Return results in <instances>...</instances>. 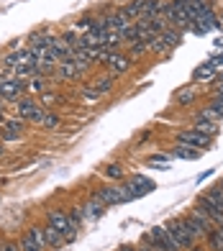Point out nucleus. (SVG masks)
I'll use <instances>...</instances> for the list:
<instances>
[{"label": "nucleus", "mask_w": 223, "mask_h": 251, "mask_svg": "<svg viewBox=\"0 0 223 251\" xmlns=\"http://www.w3.org/2000/svg\"><path fill=\"white\" fill-rule=\"evenodd\" d=\"M185 221H187V226H190V231L195 233V238H198V236H208L210 231H213V223H210V218H208L205 213H200L198 208H195V213L187 215Z\"/></svg>", "instance_id": "423d86ee"}, {"label": "nucleus", "mask_w": 223, "mask_h": 251, "mask_svg": "<svg viewBox=\"0 0 223 251\" xmlns=\"http://www.w3.org/2000/svg\"><path fill=\"white\" fill-rule=\"evenodd\" d=\"M149 241L154 244V246H159V249H164V251H182L180 249V244L172 238V233L167 231V226H157V228H151L149 231Z\"/></svg>", "instance_id": "20e7f679"}, {"label": "nucleus", "mask_w": 223, "mask_h": 251, "mask_svg": "<svg viewBox=\"0 0 223 251\" xmlns=\"http://www.w3.org/2000/svg\"><path fill=\"white\" fill-rule=\"evenodd\" d=\"M0 251H3V246H0Z\"/></svg>", "instance_id": "58836bf2"}, {"label": "nucleus", "mask_w": 223, "mask_h": 251, "mask_svg": "<svg viewBox=\"0 0 223 251\" xmlns=\"http://www.w3.org/2000/svg\"><path fill=\"white\" fill-rule=\"evenodd\" d=\"M108 67H110V72L113 75H124L131 70V56L126 54H110L108 56Z\"/></svg>", "instance_id": "9b49d317"}, {"label": "nucleus", "mask_w": 223, "mask_h": 251, "mask_svg": "<svg viewBox=\"0 0 223 251\" xmlns=\"http://www.w3.org/2000/svg\"><path fill=\"white\" fill-rule=\"evenodd\" d=\"M198 210H200V213H205L213 226H223V208H221V205H216L208 195H203V198L198 200Z\"/></svg>", "instance_id": "6e6552de"}, {"label": "nucleus", "mask_w": 223, "mask_h": 251, "mask_svg": "<svg viewBox=\"0 0 223 251\" xmlns=\"http://www.w3.org/2000/svg\"><path fill=\"white\" fill-rule=\"evenodd\" d=\"M124 187H126V192H128V198L133 200V198H139V195H147V192H151V190H154V182L147 179V177H141V175H133V177L128 179V185H124Z\"/></svg>", "instance_id": "1a4fd4ad"}, {"label": "nucleus", "mask_w": 223, "mask_h": 251, "mask_svg": "<svg viewBox=\"0 0 223 251\" xmlns=\"http://www.w3.org/2000/svg\"><path fill=\"white\" fill-rule=\"evenodd\" d=\"M3 126H5L3 139H5V141H16L18 136H21V131H24V118H10V121H5Z\"/></svg>", "instance_id": "dca6fc26"}, {"label": "nucleus", "mask_w": 223, "mask_h": 251, "mask_svg": "<svg viewBox=\"0 0 223 251\" xmlns=\"http://www.w3.org/2000/svg\"><path fill=\"white\" fill-rule=\"evenodd\" d=\"M172 156L174 159H198L200 156V149H187V146L182 144V146H177V149L172 151Z\"/></svg>", "instance_id": "a878e982"}, {"label": "nucleus", "mask_w": 223, "mask_h": 251, "mask_svg": "<svg viewBox=\"0 0 223 251\" xmlns=\"http://www.w3.org/2000/svg\"><path fill=\"white\" fill-rule=\"evenodd\" d=\"M190 251H200V249H190Z\"/></svg>", "instance_id": "4c0bfd02"}, {"label": "nucleus", "mask_w": 223, "mask_h": 251, "mask_svg": "<svg viewBox=\"0 0 223 251\" xmlns=\"http://www.w3.org/2000/svg\"><path fill=\"white\" fill-rule=\"evenodd\" d=\"M44 238H47V246H59V244L64 241L62 233H59V231H54V228H51L49 223L44 226Z\"/></svg>", "instance_id": "5701e85b"}, {"label": "nucleus", "mask_w": 223, "mask_h": 251, "mask_svg": "<svg viewBox=\"0 0 223 251\" xmlns=\"http://www.w3.org/2000/svg\"><path fill=\"white\" fill-rule=\"evenodd\" d=\"M159 36L164 39V44L170 49H174V47H180V44H182V36H180V31H177V28H167V31L159 33Z\"/></svg>", "instance_id": "412c9836"}, {"label": "nucleus", "mask_w": 223, "mask_h": 251, "mask_svg": "<svg viewBox=\"0 0 223 251\" xmlns=\"http://www.w3.org/2000/svg\"><path fill=\"white\" fill-rule=\"evenodd\" d=\"M128 26H131V24H128V16L124 13V10H121V13H113V16H108V18H105V28H108V31H121V33H124Z\"/></svg>", "instance_id": "2eb2a0df"}, {"label": "nucleus", "mask_w": 223, "mask_h": 251, "mask_svg": "<svg viewBox=\"0 0 223 251\" xmlns=\"http://www.w3.org/2000/svg\"><path fill=\"white\" fill-rule=\"evenodd\" d=\"M98 198L103 200V205H118V202H128L131 200L124 185H121V187H103L98 192Z\"/></svg>", "instance_id": "9d476101"}, {"label": "nucleus", "mask_w": 223, "mask_h": 251, "mask_svg": "<svg viewBox=\"0 0 223 251\" xmlns=\"http://www.w3.org/2000/svg\"><path fill=\"white\" fill-rule=\"evenodd\" d=\"M49 226L54 228V231L62 233L64 241H72L74 233H77V228H72V223H70V215L62 213V210H51L49 213Z\"/></svg>", "instance_id": "f03ea898"}, {"label": "nucleus", "mask_w": 223, "mask_h": 251, "mask_svg": "<svg viewBox=\"0 0 223 251\" xmlns=\"http://www.w3.org/2000/svg\"><path fill=\"white\" fill-rule=\"evenodd\" d=\"M31 93H44V90H47V77H41V75H36L31 79Z\"/></svg>", "instance_id": "cd10ccee"}, {"label": "nucleus", "mask_w": 223, "mask_h": 251, "mask_svg": "<svg viewBox=\"0 0 223 251\" xmlns=\"http://www.w3.org/2000/svg\"><path fill=\"white\" fill-rule=\"evenodd\" d=\"M210 110H216V116L218 118H223V95H216L213 100H210V105H208Z\"/></svg>", "instance_id": "473e14b6"}, {"label": "nucleus", "mask_w": 223, "mask_h": 251, "mask_svg": "<svg viewBox=\"0 0 223 251\" xmlns=\"http://www.w3.org/2000/svg\"><path fill=\"white\" fill-rule=\"evenodd\" d=\"M195 100V90H182V93H177V102L180 105H190Z\"/></svg>", "instance_id": "2f4dec72"}, {"label": "nucleus", "mask_w": 223, "mask_h": 251, "mask_svg": "<svg viewBox=\"0 0 223 251\" xmlns=\"http://www.w3.org/2000/svg\"><path fill=\"white\" fill-rule=\"evenodd\" d=\"M149 47H147V41L144 39H136V41H131V54L133 56H141V54H147Z\"/></svg>", "instance_id": "c85d7f7f"}, {"label": "nucleus", "mask_w": 223, "mask_h": 251, "mask_svg": "<svg viewBox=\"0 0 223 251\" xmlns=\"http://www.w3.org/2000/svg\"><path fill=\"white\" fill-rule=\"evenodd\" d=\"M90 85H93L90 90H95L98 98H100L103 93H110V90H113V79H110V77H103V79H95V82H90Z\"/></svg>", "instance_id": "393cba45"}, {"label": "nucleus", "mask_w": 223, "mask_h": 251, "mask_svg": "<svg viewBox=\"0 0 223 251\" xmlns=\"http://www.w3.org/2000/svg\"><path fill=\"white\" fill-rule=\"evenodd\" d=\"M85 218H98V215H103V200H100L98 195H93V200L82 208Z\"/></svg>", "instance_id": "aec40b11"}, {"label": "nucleus", "mask_w": 223, "mask_h": 251, "mask_svg": "<svg viewBox=\"0 0 223 251\" xmlns=\"http://www.w3.org/2000/svg\"><path fill=\"white\" fill-rule=\"evenodd\" d=\"M147 47H149V51H154V54H164L167 49H170V47L164 44V39L159 36V33H157V36H151V39L147 41Z\"/></svg>", "instance_id": "bb28decb"}, {"label": "nucleus", "mask_w": 223, "mask_h": 251, "mask_svg": "<svg viewBox=\"0 0 223 251\" xmlns=\"http://www.w3.org/2000/svg\"><path fill=\"white\" fill-rule=\"evenodd\" d=\"M3 154H5V146H3V144H0V156H3Z\"/></svg>", "instance_id": "e433bc0d"}, {"label": "nucleus", "mask_w": 223, "mask_h": 251, "mask_svg": "<svg viewBox=\"0 0 223 251\" xmlns=\"http://www.w3.org/2000/svg\"><path fill=\"white\" fill-rule=\"evenodd\" d=\"M47 249V238H44V228L31 226L21 238V251H44Z\"/></svg>", "instance_id": "7ed1b4c3"}, {"label": "nucleus", "mask_w": 223, "mask_h": 251, "mask_svg": "<svg viewBox=\"0 0 223 251\" xmlns=\"http://www.w3.org/2000/svg\"><path fill=\"white\" fill-rule=\"evenodd\" d=\"M162 13H164V3H162V0H144V16L141 18H159Z\"/></svg>", "instance_id": "f3484780"}, {"label": "nucleus", "mask_w": 223, "mask_h": 251, "mask_svg": "<svg viewBox=\"0 0 223 251\" xmlns=\"http://www.w3.org/2000/svg\"><path fill=\"white\" fill-rule=\"evenodd\" d=\"M26 62H31V54H28V49H13L5 59H3V64L8 67V70H16V67H21V64H26Z\"/></svg>", "instance_id": "ddd939ff"}, {"label": "nucleus", "mask_w": 223, "mask_h": 251, "mask_svg": "<svg viewBox=\"0 0 223 251\" xmlns=\"http://www.w3.org/2000/svg\"><path fill=\"white\" fill-rule=\"evenodd\" d=\"M170 159H174V156H172V154H157V156H151L147 164H149V167H157V169H162L159 164H170Z\"/></svg>", "instance_id": "c756f323"}, {"label": "nucleus", "mask_w": 223, "mask_h": 251, "mask_svg": "<svg viewBox=\"0 0 223 251\" xmlns=\"http://www.w3.org/2000/svg\"><path fill=\"white\" fill-rule=\"evenodd\" d=\"M195 131H200V133H205V136H210V139H213V136L218 133V126H216V121H208V118H195V126H193Z\"/></svg>", "instance_id": "a211bd4d"}, {"label": "nucleus", "mask_w": 223, "mask_h": 251, "mask_svg": "<svg viewBox=\"0 0 223 251\" xmlns=\"http://www.w3.org/2000/svg\"><path fill=\"white\" fill-rule=\"evenodd\" d=\"M105 177L121 179V177H124V167H121V164H108V167H105Z\"/></svg>", "instance_id": "7c9ffc66"}, {"label": "nucleus", "mask_w": 223, "mask_h": 251, "mask_svg": "<svg viewBox=\"0 0 223 251\" xmlns=\"http://www.w3.org/2000/svg\"><path fill=\"white\" fill-rule=\"evenodd\" d=\"M177 141L180 144H185V146H198V149H205V146H210V136H205V133H200V131H195V128H187V131H180L177 133Z\"/></svg>", "instance_id": "0eeeda50"}, {"label": "nucleus", "mask_w": 223, "mask_h": 251, "mask_svg": "<svg viewBox=\"0 0 223 251\" xmlns=\"http://www.w3.org/2000/svg\"><path fill=\"white\" fill-rule=\"evenodd\" d=\"M3 251H21V244H13V241H8V244H3Z\"/></svg>", "instance_id": "c9c22d12"}, {"label": "nucleus", "mask_w": 223, "mask_h": 251, "mask_svg": "<svg viewBox=\"0 0 223 251\" xmlns=\"http://www.w3.org/2000/svg\"><path fill=\"white\" fill-rule=\"evenodd\" d=\"M44 108H39L33 100H18V105H16V116L18 118H24V121H31V123H39L41 126V121H44Z\"/></svg>", "instance_id": "39448f33"}, {"label": "nucleus", "mask_w": 223, "mask_h": 251, "mask_svg": "<svg viewBox=\"0 0 223 251\" xmlns=\"http://www.w3.org/2000/svg\"><path fill=\"white\" fill-rule=\"evenodd\" d=\"M41 126H47V128H57V126H59V116H54V113H44Z\"/></svg>", "instance_id": "72a5a7b5"}, {"label": "nucleus", "mask_w": 223, "mask_h": 251, "mask_svg": "<svg viewBox=\"0 0 223 251\" xmlns=\"http://www.w3.org/2000/svg\"><path fill=\"white\" fill-rule=\"evenodd\" d=\"M82 72H80V67H77L72 59H67V62H59L57 64V77L59 79H77Z\"/></svg>", "instance_id": "4468645a"}, {"label": "nucleus", "mask_w": 223, "mask_h": 251, "mask_svg": "<svg viewBox=\"0 0 223 251\" xmlns=\"http://www.w3.org/2000/svg\"><path fill=\"white\" fill-rule=\"evenodd\" d=\"M205 238H208L210 251H223V226H213V231H210Z\"/></svg>", "instance_id": "6ab92c4d"}, {"label": "nucleus", "mask_w": 223, "mask_h": 251, "mask_svg": "<svg viewBox=\"0 0 223 251\" xmlns=\"http://www.w3.org/2000/svg\"><path fill=\"white\" fill-rule=\"evenodd\" d=\"M167 231H170L172 238H174L177 244H180V249H193V244H195V233L190 231L187 221H172L170 226H167Z\"/></svg>", "instance_id": "f257e3e1"}, {"label": "nucleus", "mask_w": 223, "mask_h": 251, "mask_svg": "<svg viewBox=\"0 0 223 251\" xmlns=\"http://www.w3.org/2000/svg\"><path fill=\"white\" fill-rule=\"evenodd\" d=\"M26 93V85L21 82V79H8V82H3V100H18L21 95Z\"/></svg>", "instance_id": "f8f14e48"}, {"label": "nucleus", "mask_w": 223, "mask_h": 251, "mask_svg": "<svg viewBox=\"0 0 223 251\" xmlns=\"http://www.w3.org/2000/svg\"><path fill=\"white\" fill-rule=\"evenodd\" d=\"M95 24H98V21H93V18H82V21H77V24H74V28L77 31H90Z\"/></svg>", "instance_id": "f704fd0d"}, {"label": "nucleus", "mask_w": 223, "mask_h": 251, "mask_svg": "<svg viewBox=\"0 0 223 251\" xmlns=\"http://www.w3.org/2000/svg\"><path fill=\"white\" fill-rule=\"evenodd\" d=\"M124 13L128 18H141L144 16V0H128L124 5Z\"/></svg>", "instance_id": "4be33fe9"}, {"label": "nucleus", "mask_w": 223, "mask_h": 251, "mask_svg": "<svg viewBox=\"0 0 223 251\" xmlns=\"http://www.w3.org/2000/svg\"><path fill=\"white\" fill-rule=\"evenodd\" d=\"M213 70H216V62H205V67H198V70H195L193 79H195V82H200V79H210V77H213Z\"/></svg>", "instance_id": "b1692460"}]
</instances>
